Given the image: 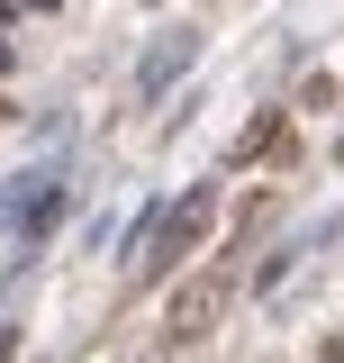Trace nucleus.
I'll list each match as a JSON object with an SVG mask.
<instances>
[{
  "instance_id": "f03ea898",
  "label": "nucleus",
  "mask_w": 344,
  "mask_h": 363,
  "mask_svg": "<svg viewBox=\"0 0 344 363\" xmlns=\"http://www.w3.org/2000/svg\"><path fill=\"white\" fill-rule=\"evenodd\" d=\"M200 236H209V191H200V200H190V209H181V218H164V227H154V255H145V264H136V272H145V281H154V272H164L172 255H190V245H200Z\"/></svg>"
},
{
  "instance_id": "7ed1b4c3",
  "label": "nucleus",
  "mask_w": 344,
  "mask_h": 363,
  "mask_svg": "<svg viewBox=\"0 0 344 363\" xmlns=\"http://www.w3.org/2000/svg\"><path fill=\"white\" fill-rule=\"evenodd\" d=\"M190 55H200V37H190V28H181V37H164V45H154V55H145V73H136V91H164L172 73L190 64Z\"/></svg>"
},
{
  "instance_id": "f257e3e1",
  "label": "nucleus",
  "mask_w": 344,
  "mask_h": 363,
  "mask_svg": "<svg viewBox=\"0 0 344 363\" xmlns=\"http://www.w3.org/2000/svg\"><path fill=\"white\" fill-rule=\"evenodd\" d=\"M227 300H236V264H200L181 291H172V309H164V336L172 345H200L217 318H227Z\"/></svg>"
}]
</instances>
